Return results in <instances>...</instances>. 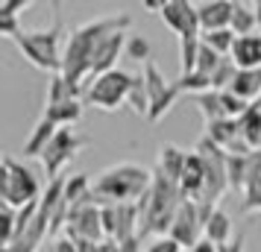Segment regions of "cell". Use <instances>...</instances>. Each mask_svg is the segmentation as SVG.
Returning <instances> with one entry per match:
<instances>
[{"mask_svg": "<svg viewBox=\"0 0 261 252\" xmlns=\"http://www.w3.org/2000/svg\"><path fill=\"white\" fill-rule=\"evenodd\" d=\"M132 26V15L118 12V15H106V18H94L85 24L73 26L68 33V44H65V59H62V76L73 85L83 88L88 82V71H91V59H94L97 47L112 38L115 33H126Z\"/></svg>", "mask_w": 261, "mask_h": 252, "instance_id": "cell-1", "label": "cell"}, {"mask_svg": "<svg viewBox=\"0 0 261 252\" xmlns=\"http://www.w3.org/2000/svg\"><path fill=\"white\" fill-rule=\"evenodd\" d=\"M153 176L155 173L144 164L118 161L103 173H97L91 197H94L97 205H135L153 188Z\"/></svg>", "mask_w": 261, "mask_h": 252, "instance_id": "cell-2", "label": "cell"}, {"mask_svg": "<svg viewBox=\"0 0 261 252\" xmlns=\"http://www.w3.org/2000/svg\"><path fill=\"white\" fill-rule=\"evenodd\" d=\"M155 173V170H153ZM185 197L179 191L176 182H170L167 176L155 173L153 176V188L147 191L141 203H138V238H167V232L176 220V211L182 208Z\"/></svg>", "mask_w": 261, "mask_h": 252, "instance_id": "cell-3", "label": "cell"}, {"mask_svg": "<svg viewBox=\"0 0 261 252\" xmlns=\"http://www.w3.org/2000/svg\"><path fill=\"white\" fill-rule=\"evenodd\" d=\"M18 50L24 53V59L38 68V71L62 73V59H65V26L62 21H53L47 30H21L18 36L12 38Z\"/></svg>", "mask_w": 261, "mask_h": 252, "instance_id": "cell-4", "label": "cell"}, {"mask_svg": "<svg viewBox=\"0 0 261 252\" xmlns=\"http://www.w3.org/2000/svg\"><path fill=\"white\" fill-rule=\"evenodd\" d=\"M44 197L41 182L24 161H15L12 156L0 158V203L24 208L30 203H38Z\"/></svg>", "mask_w": 261, "mask_h": 252, "instance_id": "cell-5", "label": "cell"}, {"mask_svg": "<svg viewBox=\"0 0 261 252\" xmlns=\"http://www.w3.org/2000/svg\"><path fill=\"white\" fill-rule=\"evenodd\" d=\"M132 82H135V73H126L120 68L97 76V79H91L85 85L83 91L85 106H94L100 111H118L120 106H129Z\"/></svg>", "mask_w": 261, "mask_h": 252, "instance_id": "cell-6", "label": "cell"}, {"mask_svg": "<svg viewBox=\"0 0 261 252\" xmlns=\"http://www.w3.org/2000/svg\"><path fill=\"white\" fill-rule=\"evenodd\" d=\"M194 153H197V156L202 158V164H205V191H202L200 205L217 208L220 197L229 191V153H226L223 147L214 144L208 135H202L200 141H197Z\"/></svg>", "mask_w": 261, "mask_h": 252, "instance_id": "cell-7", "label": "cell"}, {"mask_svg": "<svg viewBox=\"0 0 261 252\" xmlns=\"http://www.w3.org/2000/svg\"><path fill=\"white\" fill-rule=\"evenodd\" d=\"M83 147H88V138L80 135V132H73L71 126H68V129H59V132L53 135V141H50V144L44 147V153H41V167L47 173V182L62 179L59 176L62 167L71 164Z\"/></svg>", "mask_w": 261, "mask_h": 252, "instance_id": "cell-8", "label": "cell"}, {"mask_svg": "<svg viewBox=\"0 0 261 252\" xmlns=\"http://www.w3.org/2000/svg\"><path fill=\"white\" fill-rule=\"evenodd\" d=\"M65 235L73 238L76 243H103V240H106V229H103V205H97L94 200L73 205L71 214H68Z\"/></svg>", "mask_w": 261, "mask_h": 252, "instance_id": "cell-9", "label": "cell"}, {"mask_svg": "<svg viewBox=\"0 0 261 252\" xmlns=\"http://www.w3.org/2000/svg\"><path fill=\"white\" fill-rule=\"evenodd\" d=\"M141 76H144V85H147V97H150V115H147V120H150V123H159V120L173 108V103H176L182 94H179L176 82H170L165 73L155 68V62H147V65H144Z\"/></svg>", "mask_w": 261, "mask_h": 252, "instance_id": "cell-10", "label": "cell"}, {"mask_svg": "<svg viewBox=\"0 0 261 252\" xmlns=\"http://www.w3.org/2000/svg\"><path fill=\"white\" fill-rule=\"evenodd\" d=\"M167 238L176 240L182 249H194L202 238H205V220L200 214V205L185 200L182 208L176 211V220H173V226L167 232Z\"/></svg>", "mask_w": 261, "mask_h": 252, "instance_id": "cell-11", "label": "cell"}, {"mask_svg": "<svg viewBox=\"0 0 261 252\" xmlns=\"http://www.w3.org/2000/svg\"><path fill=\"white\" fill-rule=\"evenodd\" d=\"M103 229L106 240L129 243L138 238V203L135 205H103Z\"/></svg>", "mask_w": 261, "mask_h": 252, "instance_id": "cell-12", "label": "cell"}, {"mask_svg": "<svg viewBox=\"0 0 261 252\" xmlns=\"http://www.w3.org/2000/svg\"><path fill=\"white\" fill-rule=\"evenodd\" d=\"M162 21L170 33H176L179 38L185 36H202L200 30V15H197V3L188 0H165L162 6Z\"/></svg>", "mask_w": 261, "mask_h": 252, "instance_id": "cell-13", "label": "cell"}, {"mask_svg": "<svg viewBox=\"0 0 261 252\" xmlns=\"http://www.w3.org/2000/svg\"><path fill=\"white\" fill-rule=\"evenodd\" d=\"M126 38H129L126 33H115L112 38H106V41L97 47L94 59H91V71H88V82L118 68V56H120V53H126ZM88 82H85V85H88Z\"/></svg>", "mask_w": 261, "mask_h": 252, "instance_id": "cell-14", "label": "cell"}, {"mask_svg": "<svg viewBox=\"0 0 261 252\" xmlns=\"http://www.w3.org/2000/svg\"><path fill=\"white\" fill-rule=\"evenodd\" d=\"M232 0H202L197 3V15H200V30L202 33H217V30H229L232 26Z\"/></svg>", "mask_w": 261, "mask_h": 252, "instance_id": "cell-15", "label": "cell"}, {"mask_svg": "<svg viewBox=\"0 0 261 252\" xmlns=\"http://www.w3.org/2000/svg\"><path fill=\"white\" fill-rule=\"evenodd\" d=\"M179 191H182V197L191 200V203H200L202 200V191H205V164H202V158L197 156L194 150L188 153L182 179H179Z\"/></svg>", "mask_w": 261, "mask_h": 252, "instance_id": "cell-16", "label": "cell"}, {"mask_svg": "<svg viewBox=\"0 0 261 252\" xmlns=\"http://www.w3.org/2000/svg\"><path fill=\"white\" fill-rule=\"evenodd\" d=\"M185 161H188V153L185 150H179L173 144H162L159 147V161H155V173H162L167 176L170 182L182 179V170H185Z\"/></svg>", "mask_w": 261, "mask_h": 252, "instance_id": "cell-17", "label": "cell"}, {"mask_svg": "<svg viewBox=\"0 0 261 252\" xmlns=\"http://www.w3.org/2000/svg\"><path fill=\"white\" fill-rule=\"evenodd\" d=\"M241 211L244 214H261V150H255V164L247 179V188L241 193Z\"/></svg>", "mask_w": 261, "mask_h": 252, "instance_id": "cell-18", "label": "cell"}, {"mask_svg": "<svg viewBox=\"0 0 261 252\" xmlns=\"http://www.w3.org/2000/svg\"><path fill=\"white\" fill-rule=\"evenodd\" d=\"M83 108H85V100H65V103H56V106H44L41 118L53 120L59 129H68V126L83 120Z\"/></svg>", "mask_w": 261, "mask_h": 252, "instance_id": "cell-19", "label": "cell"}, {"mask_svg": "<svg viewBox=\"0 0 261 252\" xmlns=\"http://www.w3.org/2000/svg\"><path fill=\"white\" fill-rule=\"evenodd\" d=\"M59 132V126L53 123V120L47 118H38V123L33 126V132H30V138H27L24 144V158H41V153H44V147L53 141V135Z\"/></svg>", "mask_w": 261, "mask_h": 252, "instance_id": "cell-20", "label": "cell"}, {"mask_svg": "<svg viewBox=\"0 0 261 252\" xmlns=\"http://www.w3.org/2000/svg\"><path fill=\"white\" fill-rule=\"evenodd\" d=\"M229 91L247 103H255L261 97V68H238V76Z\"/></svg>", "mask_w": 261, "mask_h": 252, "instance_id": "cell-21", "label": "cell"}, {"mask_svg": "<svg viewBox=\"0 0 261 252\" xmlns=\"http://www.w3.org/2000/svg\"><path fill=\"white\" fill-rule=\"evenodd\" d=\"M232 59L238 68H261V33L238 38L232 47Z\"/></svg>", "mask_w": 261, "mask_h": 252, "instance_id": "cell-22", "label": "cell"}, {"mask_svg": "<svg viewBox=\"0 0 261 252\" xmlns=\"http://www.w3.org/2000/svg\"><path fill=\"white\" fill-rule=\"evenodd\" d=\"M91 188H94V182L88 173H73L65 179V188H62V200L71 205H80V203H88V200H94L91 197Z\"/></svg>", "mask_w": 261, "mask_h": 252, "instance_id": "cell-23", "label": "cell"}, {"mask_svg": "<svg viewBox=\"0 0 261 252\" xmlns=\"http://www.w3.org/2000/svg\"><path fill=\"white\" fill-rule=\"evenodd\" d=\"M238 38H247L258 33V18H255V6L241 3L235 0V9H232V26H229Z\"/></svg>", "mask_w": 261, "mask_h": 252, "instance_id": "cell-24", "label": "cell"}, {"mask_svg": "<svg viewBox=\"0 0 261 252\" xmlns=\"http://www.w3.org/2000/svg\"><path fill=\"white\" fill-rule=\"evenodd\" d=\"M194 106L200 108V115L205 118V123H217V120H232L226 115L223 106V94L220 91H205V94L194 97Z\"/></svg>", "mask_w": 261, "mask_h": 252, "instance_id": "cell-25", "label": "cell"}, {"mask_svg": "<svg viewBox=\"0 0 261 252\" xmlns=\"http://www.w3.org/2000/svg\"><path fill=\"white\" fill-rule=\"evenodd\" d=\"M205 240H212L214 246H226L232 240V217L223 208H214V214L205 223Z\"/></svg>", "mask_w": 261, "mask_h": 252, "instance_id": "cell-26", "label": "cell"}, {"mask_svg": "<svg viewBox=\"0 0 261 252\" xmlns=\"http://www.w3.org/2000/svg\"><path fill=\"white\" fill-rule=\"evenodd\" d=\"M252 164H255V153H247V156H229V191L244 193L249 173H252Z\"/></svg>", "mask_w": 261, "mask_h": 252, "instance_id": "cell-27", "label": "cell"}, {"mask_svg": "<svg viewBox=\"0 0 261 252\" xmlns=\"http://www.w3.org/2000/svg\"><path fill=\"white\" fill-rule=\"evenodd\" d=\"M65 100H83V88H73L62 73H53L47 82V97H44V106H56Z\"/></svg>", "mask_w": 261, "mask_h": 252, "instance_id": "cell-28", "label": "cell"}, {"mask_svg": "<svg viewBox=\"0 0 261 252\" xmlns=\"http://www.w3.org/2000/svg\"><path fill=\"white\" fill-rule=\"evenodd\" d=\"M238 36L232 30H217V33H202V44L205 47H212L214 53H220V56H232V47H235Z\"/></svg>", "mask_w": 261, "mask_h": 252, "instance_id": "cell-29", "label": "cell"}, {"mask_svg": "<svg viewBox=\"0 0 261 252\" xmlns=\"http://www.w3.org/2000/svg\"><path fill=\"white\" fill-rule=\"evenodd\" d=\"M129 108L135 115H150V97H147V85H144V76L135 73V82H132V94H129Z\"/></svg>", "mask_w": 261, "mask_h": 252, "instance_id": "cell-30", "label": "cell"}, {"mask_svg": "<svg viewBox=\"0 0 261 252\" xmlns=\"http://www.w3.org/2000/svg\"><path fill=\"white\" fill-rule=\"evenodd\" d=\"M126 56L132 62H141V68L147 62H153V47H150V41L144 36H129L126 38Z\"/></svg>", "mask_w": 261, "mask_h": 252, "instance_id": "cell-31", "label": "cell"}, {"mask_svg": "<svg viewBox=\"0 0 261 252\" xmlns=\"http://www.w3.org/2000/svg\"><path fill=\"white\" fill-rule=\"evenodd\" d=\"M220 62H223L220 53H214L212 47H205V44H202L200 56H197V73H202V76H208V79H212V73L217 71V65H220Z\"/></svg>", "mask_w": 261, "mask_h": 252, "instance_id": "cell-32", "label": "cell"}, {"mask_svg": "<svg viewBox=\"0 0 261 252\" xmlns=\"http://www.w3.org/2000/svg\"><path fill=\"white\" fill-rule=\"evenodd\" d=\"M24 9H30V0H0V18H18Z\"/></svg>", "mask_w": 261, "mask_h": 252, "instance_id": "cell-33", "label": "cell"}, {"mask_svg": "<svg viewBox=\"0 0 261 252\" xmlns=\"http://www.w3.org/2000/svg\"><path fill=\"white\" fill-rule=\"evenodd\" d=\"M144 252H182V246H179L176 240H170V238H155Z\"/></svg>", "mask_w": 261, "mask_h": 252, "instance_id": "cell-34", "label": "cell"}, {"mask_svg": "<svg viewBox=\"0 0 261 252\" xmlns=\"http://www.w3.org/2000/svg\"><path fill=\"white\" fill-rule=\"evenodd\" d=\"M47 252H80V243L73 238H68V235H62V238H56L53 243H50Z\"/></svg>", "mask_w": 261, "mask_h": 252, "instance_id": "cell-35", "label": "cell"}, {"mask_svg": "<svg viewBox=\"0 0 261 252\" xmlns=\"http://www.w3.org/2000/svg\"><path fill=\"white\" fill-rule=\"evenodd\" d=\"M21 30H24V26H21L18 18H0V36L3 38H15Z\"/></svg>", "mask_w": 261, "mask_h": 252, "instance_id": "cell-36", "label": "cell"}, {"mask_svg": "<svg viewBox=\"0 0 261 252\" xmlns=\"http://www.w3.org/2000/svg\"><path fill=\"white\" fill-rule=\"evenodd\" d=\"M220 252H244V232H241V235H235V238L229 240L226 246H220Z\"/></svg>", "mask_w": 261, "mask_h": 252, "instance_id": "cell-37", "label": "cell"}, {"mask_svg": "<svg viewBox=\"0 0 261 252\" xmlns=\"http://www.w3.org/2000/svg\"><path fill=\"white\" fill-rule=\"evenodd\" d=\"M191 252H220V246H214L212 240H205V238H202V240H200V243H197V246H194Z\"/></svg>", "mask_w": 261, "mask_h": 252, "instance_id": "cell-38", "label": "cell"}, {"mask_svg": "<svg viewBox=\"0 0 261 252\" xmlns=\"http://www.w3.org/2000/svg\"><path fill=\"white\" fill-rule=\"evenodd\" d=\"M252 6H255V18H258V33H261V0H258V3H252Z\"/></svg>", "mask_w": 261, "mask_h": 252, "instance_id": "cell-39", "label": "cell"}, {"mask_svg": "<svg viewBox=\"0 0 261 252\" xmlns=\"http://www.w3.org/2000/svg\"><path fill=\"white\" fill-rule=\"evenodd\" d=\"M0 252H24V249H18V246H0Z\"/></svg>", "mask_w": 261, "mask_h": 252, "instance_id": "cell-40", "label": "cell"}, {"mask_svg": "<svg viewBox=\"0 0 261 252\" xmlns=\"http://www.w3.org/2000/svg\"><path fill=\"white\" fill-rule=\"evenodd\" d=\"M182 252H191V249H182Z\"/></svg>", "mask_w": 261, "mask_h": 252, "instance_id": "cell-41", "label": "cell"}]
</instances>
